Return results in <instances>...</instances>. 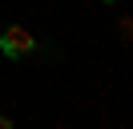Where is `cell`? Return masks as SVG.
Segmentation results:
<instances>
[{
  "label": "cell",
  "mask_w": 133,
  "mask_h": 129,
  "mask_svg": "<svg viewBox=\"0 0 133 129\" xmlns=\"http://www.w3.org/2000/svg\"><path fill=\"white\" fill-rule=\"evenodd\" d=\"M0 53L4 56H32L36 53V36L24 28V24H12V28L0 32Z\"/></svg>",
  "instance_id": "1"
},
{
  "label": "cell",
  "mask_w": 133,
  "mask_h": 129,
  "mask_svg": "<svg viewBox=\"0 0 133 129\" xmlns=\"http://www.w3.org/2000/svg\"><path fill=\"white\" fill-rule=\"evenodd\" d=\"M0 129H12V121H8V117H0Z\"/></svg>",
  "instance_id": "2"
},
{
  "label": "cell",
  "mask_w": 133,
  "mask_h": 129,
  "mask_svg": "<svg viewBox=\"0 0 133 129\" xmlns=\"http://www.w3.org/2000/svg\"><path fill=\"white\" fill-rule=\"evenodd\" d=\"M105 4H113V0H105Z\"/></svg>",
  "instance_id": "3"
}]
</instances>
